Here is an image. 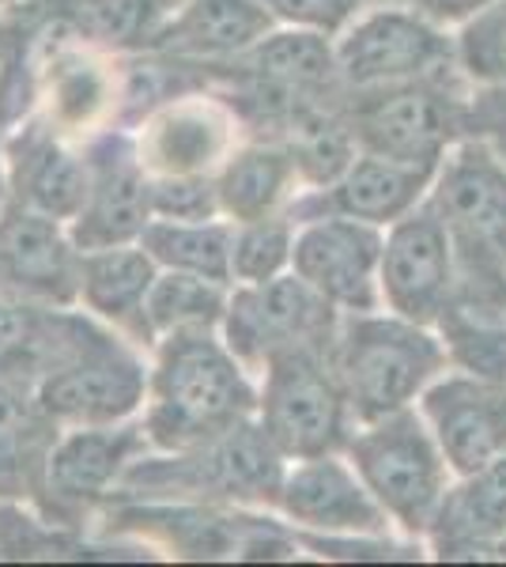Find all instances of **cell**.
<instances>
[{"mask_svg": "<svg viewBox=\"0 0 506 567\" xmlns=\"http://www.w3.org/2000/svg\"><path fill=\"white\" fill-rule=\"evenodd\" d=\"M261 4L276 16V23L307 27V31H321L333 39L374 0H261Z\"/></svg>", "mask_w": 506, "mask_h": 567, "instance_id": "obj_34", "label": "cell"}, {"mask_svg": "<svg viewBox=\"0 0 506 567\" xmlns=\"http://www.w3.org/2000/svg\"><path fill=\"white\" fill-rule=\"evenodd\" d=\"M167 4H171V8H174V4H182V0H167Z\"/></svg>", "mask_w": 506, "mask_h": 567, "instance_id": "obj_39", "label": "cell"}, {"mask_svg": "<svg viewBox=\"0 0 506 567\" xmlns=\"http://www.w3.org/2000/svg\"><path fill=\"white\" fill-rule=\"evenodd\" d=\"M427 200L454 250L446 310L506 322V167L487 144L462 136L438 163Z\"/></svg>", "mask_w": 506, "mask_h": 567, "instance_id": "obj_2", "label": "cell"}, {"mask_svg": "<svg viewBox=\"0 0 506 567\" xmlns=\"http://www.w3.org/2000/svg\"><path fill=\"white\" fill-rule=\"evenodd\" d=\"M159 265L141 243L103 246V250L80 254V307L99 322L117 329L141 349H155L144 303H148L152 280Z\"/></svg>", "mask_w": 506, "mask_h": 567, "instance_id": "obj_25", "label": "cell"}, {"mask_svg": "<svg viewBox=\"0 0 506 567\" xmlns=\"http://www.w3.org/2000/svg\"><path fill=\"white\" fill-rule=\"evenodd\" d=\"M42 39L45 58L39 69V106L45 122L64 136L99 133L106 117L117 122V103H122V72H117V65H106L99 50H87V45L53 42L45 27Z\"/></svg>", "mask_w": 506, "mask_h": 567, "instance_id": "obj_21", "label": "cell"}, {"mask_svg": "<svg viewBox=\"0 0 506 567\" xmlns=\"http://www.w3.org/2000/svg\"><path fill=\"white\" fill-rule=\"evenodd\" d=\"M457 69L473 87H506V0L487 8L454 31Z\"/></svg>", "mask_w": 506, "mask_h": 567, "instance_id": "obj_32", "label": "cell"}, {"mask_svg": "<svg viewBox=\"0 0 506 567\" xmlns=\"http://www.w3.org/2000/svg\"><path fill=\"white\" fill-rule=\"evenodd\" d=\"M4 175L8 200L72 224L87 194L84 148H72L69 136L45 117H23L4 130Z\"/></svg>", "mask_w": 506, "mask_h": 567, "instance_id": "obj_20", "label": "cell"}, {"mask_svg": "<svg viewBox=\"0 0 506 567\" xmlns=\"http://www.w3.org/2000/svg\"><path fill=\"white\" fill-rule=\"evenodd\" d=\"M276 507L307 534L326 537H382L393 526L344 454L299 458L283 473Z\"/></svg>", "mask_w": 506, "mask_h": 567, "instance_id": "obj_19", "label": "cell"}, {"mask_svg": "<svg viewBox=\"0 0 506 567\" xmlns=\"http://www.w3.org/2000/svg\"><path fill=\"white\" fill-rule=\"evenodd\" d=\"M80 254L69 224L8 200L0 213V296L80 307Z\"/></svg>", "mask_w": 506, "mask_h": 567, "instance_id": "obj_15", "label": "cell"}, {"mask_svg": "<svg viewBox=\"0 0 506 567\" xmlns=\"http://www.w3.org/2000/svg\"><path fill=\"white\" fill-rule=\"evenodd\" d=\"M91 326L87 310L0 296V382H39Z\"/></svg>", "mask_w": 506, "mask_h": 567, "instance_id": "obj_26", "label": "cell"}, {"mask_svg": "<svg viewBox=\"0 0 506 567\" xmlns=\"http://www.w3.org/2000/svg\"><path fill=\"white\" fill-rule=\"evenodd\" d=\"M423 537L438 560L499 556L506 542V454L450 481Z\"/></svg>", "mask_w": 506, "mask_h": 567, "instance_id": "obj_22", "label": "cell"}, {"mask_svg": "<svg viewBox=\"0 0 506 567\" xmlns=\"http://www.w3.org/2000/svg\"><path fill=\"white\" fill-rule=\"evenodd\" d=\"M144 424H95L64 427L45 470V496L39 511L50 523L76 526L99 503H110L125 470L141 454H148Z\"/></svg>", "mask_w": 506, "mask_h": 567, "instance_id": "obj_12", "label": "cell"}, {"mask_svg": "<svg viewBox=\"0 0 506 567\" xmlns=\"http://www.w3.org/2000/svg\"><path fill=\"white\" fill-rule=\"evenodd\" d=\"M382 307L420 326H438L443 310L454 299V250L443 219L423 200L409 216L385 227L382 269H379Z\"/></svg>", "mask_w": 506, "mask_h": 567, "instance_id": "obj_13", "label": "cell"}, {"mask_svg": "<svg viewBox=\"0 0 506 567\" xmlns=\"http://www.w3.org/2000/svg\"><path fill=\"white\" fill-rule=\"evenodd\" d=\"M382 246V227L348 216H318L307 219V224H296L291 272H299L318 296H326L344 315L379 310Z\"/></svg>", "mask_w": 506, "mask_h": 567, "instance_id": "obj_14", "label": "cell"}, {"mask_svg": "<svg viewBox=\"0 0 506 567\" xmlns=\"http://www.w3.org/2000/svg\"><path fill=\"white\" fill-rule=\"evenodd\" d=\"M340 318L344 310H337L299 272L288 269L261 284H235L219 333L227 349L246 363V371L261 374L265 363L283 352L333 349Z\"/></svg>", "mask_w": 506, "mask_h": 567, "instance_id": "obj_9", "label": "cell"}, {"mask_svg": "<svg viewBox=\"0 0 506 567\" xmlns=\"http://www.w3.org/2000/svg\"><path fill=\"white\" fill-rule=\"evenodd\" d=\"M148 374L141 344L95 318L72 352L61 355L34 386L45 413L61 427H95L122 424L141 413L148 398Z\"/></svg>", "mask_w": 506, "mask_h": 567, "instance_id": "obj_8", "label": "cell"}, {"mask_svg": "<svg viewBox=\"0 0 506 567\" xmlns=\"http://www.w3.org/2000/svg\"><path fill=\"white\" fill-rule=\"evenodd\" d=\"M133 133L152 178L216 175L235 152V136L242 133V125L219 95L189 91L155 106Z\"/></svg>", "mask_w": 506, "mask_h": 567, "instance_id": "obj_17", "label": "cell"}, {"mask_svg": "<svg viewBox=\"0 0 506 567\" xmlns=\"http://www.w3.org/2000/svg\"><path fill=\"white\" fill-rule=\"evenodd\" d=\"M468 91L473 84L462 72L385 87H344L340 114L359 152L438 171L446 152L465 136Z\"/></svg>", "mask_w": 506, "mask_h": 567, "instance_id": "obj_5", "label": "cell"}, {"mask_svg": "<svg viewBox=\"0 0 506 567\" xmlns=\"http://www.w3.org/2000/svg\"><path fill=\"white\" fill-rule=\"evenodd\" d=\"M296 224L288 216H265L250 224H235L231 239V288L235 284H261L291 269Z\"/></svg>", "mask_w": 506, "mask_h": 567, "instance_id": "obj_31", "label": "cell"}, {"mask_svg": "<svg viewBox=\"0 0 506 567\" xmlns=\"http://www.w3.org/2000/svg\"><path fill=\"white\" fill-rule=\"evenodd\" d=\"M374 4H397V8H412V12L427 16L431 23L450 27L457 31L465 20H473L481 8H487L492 0H374Z\"/></svg>", "mask_w": 506, "mask_h": 567, "instance_id": "obj_36", "label": "cell"}, {"mask_svg": "<svg viewBox=\"0 0 506 567\" xmlns=\"http://www.w3.org/2000/svg\"><path fill=\"white\" fill-rule=\"evenodd\" d=\"M416 409L454 477L506 454V382L450 368L420 393Z\"/></svg>", "mask_w": 506, "mask_h": 567, "instance_id": "obj_16", "label": "cell"}, {"mask_svg": "<svg viewBox=\"0 0 506 567\" xmlns=\"http://www.w3.org/2000/svg\"><path fill=\"white\" fill-rule=\"evenodd\" d=\"M261 0H182L163 16L148 50L182 61H227L276 31Z\"/></svg>", "mask_w": 506, "mask_h": 567, "instance_id": "obj_23", "label": "cell"}, {"mask_svg": "<svg viewBox=\"0 0 506 567\" xmlns=\"http://www.w3.org/2000/svg\"><path fill=\"white\" fill-rule=\"evenodd\" d=\"M42 20L61 42L99 53H144L159 31L167 0H39Z\"/></svg>", "mask_w": 506, "mask_h": 567, "instance_id": "obj_27", "label": "cell"}, {"mask_svg": "<svg viewBox=\"0 0 506 567\" xmlns=\"http://www.w3.org/2000/svg\"><path fill=\"white\" fill-rule=\"evenodd\" d=\"M216 175L152 178V219H216Z\"/></svg>", "mask_w": 506, "mask_h": 567, "instance_id": "obj_33", "label": "cell"}, {"mask_svg": "<svg viewBox=\"0 0 506 567\" xmlns=\"http://www.w3.org/2000/svg\"><path fill=\"white\" fill-rule=\"evenodd\" d=\"M299 171L291 155L272 141H246L216 171L219 216L231 224L280 216L299 197Z\"/></svg>", "mask_w": 506, "mask_h": 567, "instance_id": "obj_28", "label": "cell"}, {"mask_svg": "<svg viewBox=\"0 0 506 567\" xmlns=\"http://www.w3.org/2000/svg\"><path fill=\"white\" fill-rule=\"evenodd\" d=\"M333 371L359 427L416 405L420 393L450 371V352L438 329L393 310H359L340 318Z\"/></svg>", "mask_w": 506, "mask_h": 567, "instance_id": "obj_4", "label": "cell"}, {"mask_svg": "<svg viewBox=\"0 0 506 567\" xmlns=\"http://www.w3.org/2000/svg\"><path fill=\"white\" fill-rule=\"evenodd\" d=\"M465 136L487 144L506 167V87H473L465 103Z\"/></svg>", "mask_w": 506, "mask_h": 567, "instance_id": "obj_35", "label": "cell"}, {"mask_svg": "<svg viewBox=\"0 0 506 567\" xmlns=\"http://www.w3.org/2000/svg\"><path fill=\"white\" fill-rule=\"evenodd\" d=\"M144 398L152 451H186L257 416V386L219 329H182L155 341Z\"/></svg>", "mask_w": 506, "mask_h": 567, "instance_id": "obj_1", "label": "cell"}, {"mask_svg": "<svg viewBox=\"0 0 506 567\" xmlns=\"http://www.w3.org/2000/svg\"><path fill=\"white\" fill-rule=\"evenodd\" d=\"M87 194L69 224L80 250L141 243L152 224V175L136 148V133L125 125H103L84 141Z\"/></svg>", "mask_w": 506, "mask_h": 567, "instance_id": "obj_11", "label": "cell"}, {"mask_svg": "<svg viewBox=\"0 0 506 567\" xmlns=\"http://www.w3.org/2000/svg\"><path fill=\"white\" fill-rule=\"evenodd\" d=\"M8 205V175H4V125H0V213Z\"/></svg>", "mask_w": 506, "mask_h": 567, "instance_id": "obj_37", "label": "cell"}, {"mask_svg": "<svg viewBox=\"0 0 506 567\" xmlns=\"http://www.w3.org/2000/svg\"><path fill=\"white\" fill-rule=\"evenodd\" d=\"M4 4H12V0H0V8H4Z\"/></svg>", "mask_w": 506, "mask_h": 567, "instance_id": "obj_40", "label": "cell"}, {"mask_svg": "<svg viewBox=\"0 0 506 567\" xmlns=\"http://www.w3.org/2000/svg\"><path fill=\"white\" fill-rule=\"evenodd\" d=\"M288 458L254 420L186 451L141 454L114 499L208 503V507H276ZM110 499V503H114Z\"/></svg>", "mask_w": 506, "mask_h": 567, "instance_id": "obj_3", "label": "cell"}, {"mask_svg": "<svg viewBox=\"0 0 506 567\" xmlns=\"http://www.w3.org/2000/svg\"><path fill=\"white\" fill-rule=\"evenodd\" d=\"M257 424L288 462L344 454L355 420L333 371V349H296L265 363Z\"/></svg>", "mask_w": 506, "mask_h": 567, "instance_id": "obj_7", "label": "cell"}, {"mask_svg": "<svg viewBox=\"0 0 506 567\" xmlns=\"http://www.w3.org/2000/svg\"><path fill=\"white\" fill-rule=\"evenodd\" d=\"M231 239L235 224L216 219H152L141 235V246L159 269L193 272L219 284H231Z\"/></svg>", "mask_w": 506, "mask_h": 567, "instance_id": "obj_29", "label": "cell"}, {"mask_svg": "<svg viewBox=\"0 0 506 567\" xmlns=\"http://www.w3.org/2000/svg\"><path fill=\"white\" fill-rule=\"evenodd\" d=\"M227 299H231V284L193 277V272L178 269H159L152 280L148 303H144L152 341L167 333H182V329H219Z\"/></svg>", "mask_w": 506, "mask_h": 567, "instance_id": "obj_30", "label": "cell"}, {"mask_svg": "<svg viewBox=\"0 0 506 567\" xmlns=\"http://www.w3.org/2000/svg\"><path fill=\"white\" fill-rule=\"evenodd\" d=\"M499 556H503V560H506V542L499 545Z\"/></svg>", "mask_w": 506, "mask_h": 567, "instance_id": "obj_38", "label": "cell"}, {"mask_svg": "<svg viewBox=\"0 0 506 567\" xmlns=\"http://www.w3.org/2000/svg\"><path fill=\"white\" fill-rule=\"evenodd\" d=\"M344 458L355 465L359 481L393 526L409 537L427 534L454 470L416 405L359 424L344 446Z\"/></svg>", "mask_w": 506, "mask_h": 567, "instance_id": "obj_6", "label": "cell"}, {"mask_svg": "<svg viewBox=\"0 0 506 567\" xmlns=\"http://www.w3.org/2000/svg\"><path fill=\"white\" fill-rule=\"evenodd\" d=\"M61 432L34 382H0V499L39 507Z\"/></svg>", "mask_w": 506, "mask_h": 567, "instance_id": "obj_24", "label": "cell"}, {"mask_svg": "<svg viewBox=\"0 0 506 567\" xmlns=\"http://www.w3.org/2000/svg\"><path fill=\"white\" fill-rule=\"evenodd\" d=\"M435 171L412 163L385 159L374 152H359L344 167V175L321 189H307L288 205L291 224H307L318 216H348L374 227H390L412 208H420L431 194Z\"/></svg>", "mask_w": 506, "mask_h": 567, "instance_id": "obj_18", "label": "cell"}, {"mask_svg": "<svg viewBox=\"0 0 506 567\" xmlns=\"http://www.w3.org/2000/svg\"><path fill=\"white\" fill-rule=\"evenodd\" d=\"M333 45L344 87H385L462 72L454 31L397 4L359 12Z\"/></svg>", "mask_w": 506, "mask_h": 567, "instance_id": "obj_10", "label": "cell"}]
</instances>
